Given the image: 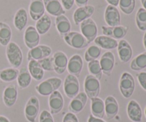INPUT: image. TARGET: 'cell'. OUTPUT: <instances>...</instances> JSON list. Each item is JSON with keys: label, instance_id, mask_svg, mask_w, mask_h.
Segmentation results:
<instances>
[{"label": "cell", "instance_id": "obj_27", "mask_svg": "<svg viewBox=\"0 0 146 122\" xmlns=\"http://www.w3.org/2000/svg\"><path fill=\"white\" fill-rule=\"evenodd\" d=\"M28 15L27 10L21 8L16 12L14 18V25L18 31H22L27 25Z\"/></svg>", "mask_w": 146, "mask_h": 122}, {"label": "cell", "instance_id": "obj_33", "mask_svg": "<svg viewBox=\"0 0 146 122\" xmlns=\"http://www.w3.org/2000/svg\"><path fill=\"white\" fill-rule=\"evenodd\" d=\"M19 71L17 69L11 67L0 70V79L4 82H11L17 79L19 75Z\"/></svg>", "mask_w": 146, "mask_h": 122}, {"label": "cell", "instance_id": "obj_7", "mask_svg": "<svg viewBox=\"0 0 146 122\" xmlns=\"http://www.w3.org/2000/svg\"><path fill=\"white\" fill-rule=\"evenodd\" d=\"M65 94L69 99H74L79 93L80 84L76 77L68 74L65 78L64 83Z\"/></svg>", "mask_w": 146, "mask_h": 122}, {"label": "cell", "instance_id": "obj_1", "mask_svg": "<svg viewBox=\"0 0 146 122\" xmlns=\"http://www.w3.org/2000/svg\"><path fill=\"white\" fill-rule=\"evenodd\" d=\"M62 84L61 79L58 77H51L44 80L38 85L36 86V90L41 96H50L53 92L57 91Z\"/></svg>", "mask_w": 146, "mask_h": 122}, {"label": "cell", "instance_id": "obj_16", "mask_svg": "<svg viewBox=\"0 0 146 122\" xmlns=\"http://www.w3.org/2000/svg\"><path fill=\"white\" fill-rule=\"evenodd\" d=\"M54 59V71L58 74H62L66 71L68 65V58L65 53L56 51L53 55Z\"/></svg>", "mask_w": 146, "mask_h": 122}, {"label": "cell", "instance_id": "obj_11", "mask_svg": "<svg viewBox=\"0 0 146 122\" xmlns=\"http://www.w3.org/2000/svg\"><path fill=\"white\" fill-rule=\"evenodd\" d=\"M94 11L95 7L92 5H86L77 8L73 15V19L76 25H78L84 20L91 18Z\"/></svg>", "mask_w": 146, "mask_h": 122}, {"label": "cell", "instance_id": "obj_48", "mask_svg": "<svg viewBox=\"0 0 146 122\" xmlns=\"http://www.w3.org/2000/svg\"><path fill=\"white\" fill-rule=\"evenodd\" d=\"M141 1L143 7V9L146 10V0H141Z\"/></svg>", "mask_w": 146, "mask_h": 122}, {"label": "cell", "instance_id": "obj_49", "mask_svg": "<svg viewBox=\"0 0 146 122\" xmlns=\"http://www.w3.org/2000/svg\"><path fill=\"white\" fill-rule=\"evenodd\" d=\"M143 45H144V47H145V49H146V31L143 37Z\"/></svg>", "mask_w": 146, "mask_h": 122}, {"label": "cell", "instance_id": "obj_14", "mask_svg": "<svg viewBox=\"0 0 146 122\" xmlns=\"http://www.w3.org/2000/svg\"><path fill=\"white\" fill-rule=\"evenodd\" d=\"M88 97L85 92L78 93L74 99H72L68 106L70 112L73 114H78L81 112L86 105Z\"/></svg>", "mask_w": 146, "mask_h": 122}, {"label": "cell", "instance_id": "obj_12", "mask_svg": "<svg viewBox=\"0 0 146 122\" xmlns=\"http://www.w3.org/2000/svg\"><path fill=\"white\" fill-rule=\"evenodd\" d=\"M105 21L109 27H116L121 24V14L115 7L107 6L104 14Z\"/></svg>", "mask_w": 146, "mask_h": 122}, {"label": "cell", "instance_id": "obj_43", "mask_svg": "<svg viewBox=\"0 0 146 122\" xmlns=\"http://www.w3.org/2000/svg\"><path fill=\"white\" fill-rule=\"evenodd\" d=\"M61 5L65 10H70L74 6L75 0H61Z\"/></svg>", "mask_w": 146, "mask_h": 122}, {"label": "cell", "instance_id": "obj_45", "mask_svg": "<svg viewBox=\"0 0 146 122\" xmlns=\"http://www.w3.org/2000/svg\"><path fill=\"white\" fill-rule=\"evenodd\" d=\"M88 122H106V121H104L102 119L96 118V117H94V116L91 114V115H90V117H88Z\"/></svg>", "mask_w": 146, "mask_h": 122}, {"label": "cell", "instance_id": "obj_2", "mask_svg": "<svg viewBox=\"0 0 146 122\" xmlns=\"http://www.w3.org/2000/svg\"><path fill=\"white\" fill-rule=\"evenodd\" d=\"M6 56L9 63L14 68H19L23 61V54L21 49L15 42L9 43L6 49Z\"/></svg>", "mask_w": 146, "mask_h": 122}, {"label": "cell", "instance_id": "obj_10", "mask_svg": "<svg viewBox=\"0 0 146 122\" xmlns=\"http://www.w3.org/2000/svg\"><path fill=\"white\" fill-rule=\"evenodd\" d=\"M24 41L25 45L29 49L38 45L40 42V34H38L35 27L29 26L26 29L24 34Z\"/></svg>", "mask_w": 146, "mask_h": 122}, {"label": "cell", "instance_id": "obj_44", "mask_svg": "<svg viewBox=\"0 0 146 122\" xmlns=\"http://www.w3.org/2000/svg\"><path fill=\"white\" fill-rule=\"evenodd\" d=\"M88 2V0H75V3L76 4V6H78V7H84V6H86Z\"/></svg>", "mask_w": 146, "mask_h": 122}, {"label": "cell", "instance_id": "obj_32", "mask_svg": "<svg viewBox=\"0 0 146 122\" xmlns=\"http://www.w3.org/2000/svg\"><path fill=\"white\" fill-rule=\"evenodd\" d=\"M12 32L9 26L4 22H0V44L7 47L10 42Z\"/></svg>", "mask_w": 146, "mask_h": 122}, {"label": "cell", "instance_id": "obj_38", "mask_svg": "<svg viewBox=\"0 0 146 122\" xmlns=\"http://www.w3.org/2000/svg\"><path fill=\"white\" fill-rule=\"evenodd\" d=\"M118 5L124 14L129 15L135 9V0H119Z\"/></svg>", "mask_w": 146, "mask_h": 122}, {"label": "cell", "instance_id": "obj_39", "mask_svg": "<svg viewBox=\"0 0 146 122\" xmlns=\"http://www.w3.org/2000/svg\"><path fill=\"white\" fill-rule=\"evenodd\" d=\"M38 61L44 71H54V59H53V57H48Z\"/></svg>", "mask_w": 146, "mask_h": 122}, {"label": "cell", "instance_id": "obj_34", "mask_svg": "<svg viewBox=\"0 0 146 122\" xmlns=\"http://www.w3.org/2000/svg\"><path fill=\"white\" fill-rule=\"evenodd\" d=\"M145 68H146V51L135 57L131 63V69L133 71H141Z\"/></svg>", "mask_w": 146, "mask_h": 122}, {"label": "cell", "instance_id": "obj_5", "mask_svg": "<svg viewBox=\"0 0 146 122\" xmlns=\"http://www.w3.org/2000/svg\"><path fill=\"white\" fill-rule=\"evenodd\" d=\"M84 91L88 98L92 99L98 97L100 94L101 85L99 80L94 76L88 74L86 77L84 83Z\"/></svg>", "mask_w": 146, "mask_h": 122}, {"label": "cell", "instance_id": "obj_19", "mask_svg": "<svg viewBox=\"0 0 146 122\" xmlns=\"http://www.w3.org/2000/svg\"><path fill=\"white\" fill-rule=\"evenodd\" d=\"M117 49L120 60L123 63L128 62L133 57V49L129 43L126 40L121 39L118 42Z\"/></svg>", "mask_w": 146, "mask_h": 122}, {"label": "cell", "instance_id": "obj_37", "mask_svg": "<svg viewBox=\"0 0 146 122\" xmlns=\"http://www.w3.org/2000/svg\"><path fill=\"white\" fill-rule=\"evenodd\" d=\"M135 22L141 31H146V10L140 8L135 16Z\"/></svg>", "mask_w": 146, "mask_h": 122}, {"label": "cell", "instance_id": "obj_42", "mask_svg": "<svg viewBox=\"0 0 146 122\" xmlns=\"http://www.w3.org/2000/svg\"><path fill=\"white\" fill-rule=\"evenodd\" d=\"M63 122H78V119L75 114L69 112L67 113L64 116V119H63Z\"/></svg>", "mask_w": 146, "mask_h": 122}, {"label": "cell", "instance_id": "obj_13", "mask_svg": "<svg viewBox=\"0 0 146 122\" xmlns=\"http://www.w3.org/2000/svg\"><path fill=\"white\" fill-rule=\"evenodd\" d=\"M64 100L63 96L58 91L53 92L48 98V106L51 114H57L63 109Z\"/></svg>", "mask_w": 146, "mask_h": 122}, {"label": "cell", "instance_id": "obj_29", "mask_svg": "<svg viewBox=\"0 0 146 122\" xmlns=\"http://www.w3.org/2000/svg\"><path fill=\"white\" fill-rule=\"evenodd\" d=\"M28 70L31 77L36 81H41L44 76V70L38 61L31 60L28 64Z\"/></svg>", "mask_w": 146, "mask_h": 122}, {"label": "cell", "instance_id": "obj_35", "mask_svg": "<svg viewBox=\"0 0 146 122\" xmlns=\"http://www.w3.org/2000/svg\"><path fill=\"white\" fill-rule=\"evenodd\" d=\"M101 49L98 46H90L85 52L84 58L87 62L97 60L101 54Z\"/></svg>", "mask_w": 146, "mask_h": 122}, {"label": "cell", "instance_id": "obj_46", "mask_svg": "<svg viewBox=\"0 0 146 122\" xmlns=\"http://www.w3.org/2000/svg\"><path fill=\"white\" fill-rule=\"evenodd\" d=\"M106 1L109 4V5L113 6L115 7L118 6V4H119V0H106Z\"/></svg>", "mask_w": 146, "mask_h": 122}, {"label": "cell", "instance_id": "obj_21", "mask_svg": "<svg viewBox=\"0 0 146 122\" xmlns=\"http://www.w3.org/2000/svg\"><path fill=\"white\" fill-rule=\"evenodd\" d=\"M45 11V7L43 0H31L29 11L30 17L34 21L39 19L44 15Z\"/></svg>", "mask_w": 146, "mask_h": 122}, {"label": "cell", "instance_id": "obj_22", "mask_svg": "<svg viewBox=\"0 0 146 122\" xmlns=\"http://www.w3.org/2000/svg\"><path fill=\"white\" fill-rule=\"evenodd\" d=\"M45 10L51 16L58 17L66 13L59 0H43Z\"/></svg>", "mask_w": 146, "mask_h": 122}, {"label": "cell", "instance_id": "obj_9", "mask_svg": "<svg viewBox=\"0 0 146 122\" xmlns=\"http://www.w3.org/2000/svg\"><path fill=\"white\" fill-rule=\"evenodd\" d=\"M51 52H52V49L48 46L38 45L29 50L27 54V59L29 61H31V60L39 61V60L49 57Z\"/></svg>", "mask_w": 146, "mask_h": 122}, {"label": "cell", "instance_id": "obj_17", "mask_svg": "<svg viewBox=\"0 0 146 122\" xmlns=\"http://www.w3.org/2000/svg\"><path fill=\"white\" fill-rule=\"evenodd\" d=\"M99 62L103 73L110 76L115 65V56L113 52L106 51L104 53Z\"/></svg>", "mask_w": 146, "mask_h": 122}, {"label": "cell", "instance_id": "obj_26", "mask_svg": "<svg viewBox=\"0 0 146 122\" xmlns=\"http://www.w3.org/2000/svg\"><path fill=\"white\" fill-rule=\"evenodd\" d=\"M94 41L95 42L96 45L98 46L101 49L108 50L114 49L117 48L118 44V42L116 39L104 35L97 37Z\"/></svg>", "mask_w": 146, "mask_h": 122}, {"label": "cell", "instance_id": "obj_47", "mask_svg": "<svg viewBox=\"0 0 146 122\" xmlns=\"http://www.w3.org/2000/svg\"><path fill=\"white\" fill-rule=\"evenodd\" d=\"M0 122H10L9 120L4 116H0Z\"/></svg>", "mask_w": 146, "mask_h": 122}, {"label": "cell", "instance_id": "obj_36", "mask_svg": "<svg viewBox=\"0 0 146 122\" xmlns=\"http://www.w3.org/2000/svg\"><path fill=\"white\" fill-rule=\"evenodd\" d=\"M88 70L91 75L95 77L98 80L101 79L103 75V71L102 69H101V65H100L99 61L94 60V61L88 62Z\"/></svg>", "mask_w": 146, "mask_h": 122}, {"label": "cell", "instance_id": "obj_8", "mask_svg": "<svg viewBox=\"0 0 146 122\" xmlns=\"http://www.w3.org/2000/svg\"><path fill=\"white\" fill-rule=\"evenodd\" d=\"M39 112V101L35 96L30 97L25 106V117L29 122H35Z\"/></svg>", "mask_w": 146, "mask_h": 122}, {"label": "cell", "instance_id": "obj_4", "mask_svg": "<svg viewBox=\"0 0 146 122\" xmlns=\"http://www.w3.org/2000/svg\"><path fill=\"white\" fill-rule=\"evenodd\" d=\"M64 39L68 46L76 49L86 48L90 44L82 34L77 31H70L64 36Z\"/></svg>", "mask_w": 146, "mask_h": 122}, {"label": "cell", "instance_id": "obj_31", "mask_svg": "<svg viewBox=\"0 0 146 122\" xmlns=\"http://www.w3.org/2000/svg\"><path fill=\"white\" fill-rule=\"evenodd\" d=\"M17 79L19 87L21 89H26L31 84L32 77H31L28 69L27 67H23L19 70Z\"/></svg>", "mask_w": 146, "mask_h": 122}, {"label": "cell", "instance_id": "obj_18", "mask_svg": "<svg viewBox=\"0 0 146 122\" xmlns=\"http://www.w3.org/2000/svg\"><path fill=\"white\" fill-rule=\"evenodd\" d=\"M84 62L81 57L78 54H74L68 61L67 69L68 73L75 77H79L82 71Z\"/></svg>", "mask_w": 146, "mask_h": 122}, {"label": "cell", "instance_id": "obj_41", "mask_svg": "<svg viewBox=\"0 0 146 122\" xmlns=\"http://www.w3.org/2000/svg\"><path fill=\"white\" fill-rule=\"evenodd\" d=\"M137 79L141 87L146 91V72L142 71L137 74Z\"/></svg>", "mask_w": 146, "mask_h": 122}, {"label": "cell", "instance_id": "obj_20", "mask_svg": "<svg viewBox=\"0 0 146 122\" xmlns=\"http://www.w3.org/2000/svg\"><path fill=\"white\" fill-rule=\"evenodd\" d=\"M18 97L17 88L14 84L7 86L3 92V101L6 107H11L15 104Z\"/></svg>", "mask_w": 146, "mask_h": 122}, {"label": "cell", "instance_id": "obj_6", "mask_svg": "<svg viewBox=\"0 0 146 122\" xmlns=\"http://www.w3.org/2000/svg\"><path fill=\"white\" fill-rule=\"evenodd\" d=\"M81 34L88 40L89 43L95 40L98 34V27L95 21L91 18L84 20L80 24Z\"/></svg>", "mask_w": 146, "mask_h": 122}, {"label": "cell", "instance_id": "obj_40", "mask_svg": "<svg viewBox=\"0 0 146 122\" xmlns=\"http://www.w3.org/2000/svg\"><path fill=\"white\" fill-rule=\"evenodd\" d=\"M39 122H54L52 115L46 110H44L39 117Z\"/></svg>", "mask_w": 146, "mask_h": 122}, {"label": "cell", "instance_id": "obj_50", "mask_svg": "<svg viewBox=\"0 0 146 122\" xmlns=\"http://www.w3.org/2000/svg\"><path fill=\"white\" fill-rule=\"evenodd\" d=\"M145 117H146V107H145Z\"/></svg>", "mask_w": 146, "mask_h": 122}, {"label": "cell", "instance_id": "obj_24", "mask_svg": "<svg viewBox=\"0 0 146 122\" xmlns=\"http://www.w3.org/2000/svg\"><path fill=\"white\" fill-rule=\"evenodd\" d=\"M105 114H106L108 120L113 119L118 114L119 107L116 99L112 96H109L106 99L105 101Z\"/></svg>", "mask_w": 146, "mask_h": 122}, {"label": "cell", "instance_id": "obj_25", "mask_svg": "<svg viewBox=\"0 0 146 122\" xmlns=\"http://www.w3.org/2000/svg\"><path fill=\"white\" fill-rule=\"evenodd\" d=\"M56 27L61 37H64L71 31V25L69 19L64 14L56 17L55 20Z\"/></svg>", "mask_w": 146, "mask_h": 122}, {"label": "cell", "instance_id": "obj_3", "mask_svg": "<svg viewBox=\"0 0 146 122\" xmlns=\"http://www.w3.org/2000/svg\"><path fill=\"white\" fill-rule=\"evenodd\" d=\"M135 88V83L133 76L128 72L123 73L120 79L119 89L123 97L130 98L133 94Z\"/></svg>", "mask_w": 146, "mask_h": 122}, {"label": "cell", "instance_id": "obj_28", "mask_svg": "<svg viewBox=\"0 0 146 122\" xmlns=\"http://www.w3.org/2000/svg\"><path fill=\"white\" fill-rule=\"evenodd\" d=\"M91 114L96 118L103 119L105 115V104L101 99L96 97L91 99Z\"/></svg>", "mask_w": 146, "mask_h": 122}, {"label": "cell", "instance_id": "obj_30", "mask_svg": "<svg viewBox=\"0 0 146 122\" xmlns=\"http://www.w3.org/2000/svg\"><path fill=\"white\" fill-rule=\"evenodd\" d=\"M51 27V19L49 16L44 14L36 23V29L40 35L45 34L49 31Z\"/></svg>", "mask_w": 146, "mask_h": 122}, {"label": "cell", "instance_id": "obj_23", "mask_svg": "<svg viewBox=\"0 0 146 122\" xmlns=\"http://www.w3.org/2000/svg\"><path fill=\"white\" fill-rule=\"evenodd\" d=\"M127 114L130 119L133 122L142 121L143 113L140 104L135 100L129 101L127 107Z\"/></svg>", "mask_w": 146, "mask_h": 122}, {"label": "cell", "instance_id": "obj_15", "mask_svg": "<svg viewBox=\"0 0 146 122\" xmlns=\"http://www.w3.org/2000/svg\"><path fill=\"white\" fill-rule=\"evenodd\" d=\"M128 28L124 26H116V27H102V32L104 36L111 37L115 39H122L128 33Z\"/></svg>", "mask_w": 146, "mask_h": 122}]
</instances>
